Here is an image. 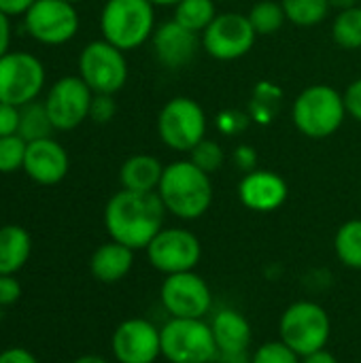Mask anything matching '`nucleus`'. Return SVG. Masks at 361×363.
Segmentation results:
<instances>
[{
    "label": "nucleus",
    "instance_id": "12",
    "mask_svg": "<svg viewBox=\"0 0 361 363\" xmlns=\"http://www.w3.org/2000/svg\"><path fill=\"white\" fill-rule=\"evenodd\" d=\"M23 21L28 34L43 45H64L79 32V13L66 0H36Z\"/></svg>",
    "mask_w": 361,
    "mask_h": 363
},
{
    "label": "nucleus",
    "instance_id": "39",
    "mask_svg": "<svg viewBox=\"0 0 361 363\" xmlns=\"http://www.w3.org/2000/svg\"><path fill=\"white\" fill-rule=\"evenodd\" d=\"M36 0H0V11L9 17L15 15H26Z\"/></svg>",
    "mask_w": 361,
    "mask_h": 363
},
{
    "label": "nucleus",
    "instance_id": "2",
    "mask_svg": "<svg viewBox=\"0 0 361 363\" xmlns=\"http://www.w3.org/2000/svg\"><path fill=\"white\" fill-rule=\"evenodd\" d=\"M211 174L200 170L191 160H179L164 166V174L157 187V196L177 219H200L213 202Z\"/></svg>",
    "mask_w": 361,
    "mask_h": 363
},
{
    "label": "nucleus",
    "instance_id": "33",
    "mask_svg": "<svg viewBox=\"0 0 361 363\" xmlns=\"http://www.w3.org/2000/svg\"><path fill=\"white\" fill-rule=\"evenodd\" d=\"M21 298V285L15 274H0V306H13Z\"/></svg>",
    "mask_w": 361,
    "mask_h": 363
},
{
    "label": "nucleus",
    "instance_id": "45",
    "mask_svg": "<svg viewBox=\"0 0 361 363\" xmlns=\"http://www.w3.org/2000/svg\"><path fill=\"white\" fill-rule=\"evenodd\" d=\"M66 2H72V4H77V2H81V0H66Z\"/></svg>",
    "mask_w": 361,
    "mask_h": 363
},
{
    "label": "nucleus",
    "instance_id": "18",
    "mask_svg": "<svg viewBox=\"0 0 361 363\" xmlns=\"http://www.w3.org/2000/svg\"><path fill=\"white\" fill-rule=\"evenodd\" d=\"M240 202L255 213H272L281 208L287 200V183L283 177L270 170H253L238 183Z\"/></svg>",
    "mask_w": 361,
    "mask_h": 363
},
{
    "label": "nucleus",
    "instance_id": "13",
    "mask_svg": "<svg viewBox=\"0 0 361 363\" xmlns=\"http://www.w3.org/2000/svg\"><path fill=\"white\" fill-rule=\"evenodd\" d=\"M255 36L257 32L253 30L247 15L221 13L202 32V45L211 57L221 62H232L251 51Z\"/></svg>",
    "mask_w": 361,
    "mask_h": 363
},
{
    "label": "nucleus",
    "instance_id": "9",
    "mask_svg": "<svg viewBox=\"0 0 361 363\" xmlns=\"http://www.w3.org/2000/svg\"><path fill=\"white\" fill-rule=\"evenodd\" d=\"M157 132L166 147L174 151H191L206 134V115L191 98H172L157 117Z\"/></svg>",
    "mask_w": 361,
    "mask_h": 363
},
{
    "label": "nucleus",
    "instance_id": "15",
    "mask_svg": "<svg viewBox=\"0 0 361 363\" xmlns=\"http://www.w3.org/2000/svg\"><path fill=\"white\" fill-rule=\"evenodd\" d=\"M111 349L119 363H155L162 357L160 328L149 319H126L113 332Z\"/></svg>",
    "mask_w": 361,
    "mask_h": 363
},
{
    "label": "nucleus",
    "instance_id": "34",
    "mask_svg": "<svg viewBox=\"0 0 361 363\" xmlns=\"http://www.w3.org/2000/svg\"><path fill=\"white\" fill-rule=\"evenodd\" d=\"M19 132V106L0 102V136H11Z\"/></svg>",
    "mask_w": 361,
    "mask_h": 363
},
{
    "label": "nucleus",
    "instance_id": "43",
    "mask_svg": "<svg viewBox=\"0 0 361 363\" xmlns=\"http://www.w3.org/2000/svg\"><path fill=\"white\" fill-rule=\"evenodd\" d=\"M72 363H109L104 357H100V355H83V357H79V359H74Z\"/></svg>",
    "mask_w": 361,
    "mask_h": 363
},
{
    "label": "nucleus",
    "instance_id": "4",
    "mask_svg": "<svg viewBox=\"0 0 361 363\" xmlns=\"http://www.w3.org/2000/svg\"><path fill=\"white\" fill-rule=\"evenodd\" d=\"M279 334L281 342H285L300 357H306L328 347L332 336V321L321 304L300 300L283 311Z\"/></svg>",
    "mask_w": 361,
    "mask_h": 363
},
{
    "label": "nucleus",
    "instance_id": "27",
    "mask_svg": "<svg viewBox=\"0 0 361 363\" xmlns=\"http://www.w3.org/2000/svg\"><path fill=\"white\" fill-rule=\"evenodd\" d=\"M285 17L296 26H317L328 17L330 0H281Z\"/></svg>",
    "mask_w": 361,
    "mask_h": 363
},
{
    "label": "nucleus",
    "instance_id": "29",
    "mask_svg": "<svg viewBox=\"0 0 361 363\" xmlns=\"http://www.w3.org/2000/svg\"><path fill=\"white\" fill-rule=\"evenodd\" d=\"M26 149H28V143L19 134L0 136V172L9 174V172L23 168Z\"/></svg>",
    "mask_w": 361,
    "mask_h": 363
},
{
    "label": "nucleus",
    "instance_id": "42",
    "mask_svg": "<svg viewBox=\"0 0 361 363\" xmlns=\"http://www.w3.org/2000/svg\"><path fill=\"white\" fill-rule=\"evenodd\" d=\"M360 0H330V6H336L338 11H345V9H351V6H357Z\"/></svg>",
    "mask_w": 361,
    "mask_h": 363
},
{
    "label": "nucleus",
    "instance_id": "10",
    "mask_svg": "<svg viewBox=\"0 0 361 363\" xmlns=\"http://www.w3.org/2000/svg\"><path fill=\"white\" fill-rule=\"evenodd\" d=\"M145 251L153 270L162 272L164 277L191 272L202 257V245L198 236L183 228H162Z\"/></svg>",
    "mask_w": 361,
    "mask_h": 363
},
{
    "label": "nucleus",
    "instance_id": "28",
    "mask_svg": "<svg viewBox=\"0 0 361 363\" xmlns=\"http://www.w3.org/2000/svg\"><path fill=\"white\" fill-rule=\"evenodd\" d=\"M247 17H249L251 26H253V30L257 34H272L287 19L285 11H283V4H277L272 0H262L257 4H253L251 13Z\"/></svg>",
    "mask_w": 361,
    "mask_h": 363
},
{
    "label": "nucleus",
    "instance_id": "16",
    "mask_svg": "<svg viewBox=\"0 0 361 363\" xmlns=\"http://www.w3.org/2000/svg\"><path fill=\"white\" fill-rule=\"evenodd\" d=\"M68 168H70V160L66 149L51 136L28 143L23 170L34 183L45 187L57 185L68 174Z\"/></svg>",
    "mask_w": 361,
    "mask_h": 363
},
{
    "label": "nucleus",
    "instance_id": "24",
    "mask_svg": "<svg viewBox=\"0 0 361 363\" xmlns=\"http://www.w3.org/2000/svg\"><path fill=\"white\" fill-rule=\"evenodd\" d=\"M53 132V123L47 115L45 102H28L23 106H19V136L26 143L32 140H40V138H49V134Z\"/></svg>",
    "mask_w": 361,
    "mask_h": 363
},
{
    "label": "nucleus",
    "instance_id": "20",
    "mask_svg": "<svg viewBox=\"0 0 361 363\" xmlns=\"http://www.w3.org/2000/svg\"><path fill=\"white\" fill-rule=\"evenodd\" d=\"M132 266H134V251L117 240H109L100 245L89 259L91 277L104 285L123 281L130 274Z\"/></svg>",
    "mask_w": 361,
    "mask_h": 363
},
{
    "label": "nucleus",
    "instance_id": "32",
    "mask_svg": "<svg viewBox=\"0 0 361 363\" xmlns=\"http://www.w3.org/2000/svg\"><path fill=\"white\" fill-rule=\"evenodd\" d=\"M115 113H117V104L111 94H94L91 106H89V117L96 123H109L115 117Z\"/></svg>",
    "mask_w": 361,
    "mask_h": 363
},
{
    "label": "nucleus",
    "instance_id": "44",
    "mask_svg": "<svg viewBox=\"0 0 361 363\" xmlns=\"http://www.w3.org/2000/svg\"><path fill=\"white\" fill-rule=\"evenodd\" d=\"M153 6H177L181 0H149Z\"/></svg>",
    "mask_w": 361,
    "mask_h": 363
},
{
    "label": "nucleus",
    "instance_id": "7",
    "mask_svg": "<svg viewBox=\"0 0 361 363\" xmlns=\"http://www.w3.org/2000/svg\"><path fill=\"white\" fill-rule=\"evenodd\" d=\"M79 77L94 94L115 96L128 81V62L109 40H91L79 55Z\"/></svg>",
    "mask_w": 361,
    "mask_h": 363
},
{
    "label": "nucleus",
    "instance_id": "22",
    "mask_svg": "<svg viewBox=\"0 0 361 363\" xmlns=\"http://www.w3.org/2000/svg\"><path fill=\"white\" fill-rule=\"evenodd\" d=\"M32 253V238L21 225L0 228V274L19 272Z\"/></svg>",
    "mask_w": 361,
    "mask_h": 363
},
{
    "label": "nucleus",
    "instance_id": "3",
    "mask_svg": "<svg viewBox=\"0 0 361 363\" xmlns=\"http://www.w3.org/2000/svg\"><path fill=\"white\" fill-rule=\"evenodd\" d=\"M155 6L149 0H109L100 15L104 40L121 51H132L155 32Z\"/></svg>",
    "mask_w": 361,
    "mask_h": 363
},
{
    "label": "nucleus",
    "instance_id": "6",
    "mask_svg": "<svg viewBox=\"0 0 361 363\" xmlns=\"http://www.w3.org/2000/svg\"><path fill=\"white\" fill-rule=\"evenodd\" d=\"M162 357L170 363H215L219 349L204 319H170L160 328Z\"/></svg>",
    "mask_w": 361,
    "mask_h": 363
},
{
    "label": "nucleus",
    "instance_id": "23",
    "mask_svg": "<svg viewBox=\"0 0 361 363\" xmlns=\"http://www.w3.org/2000/svg\"><path fill=\"white\" fill-rule=\"evenodd\" d=\"M334 251L343 266L361 270V219L343 223L334 236Z\"/></svg>",
    "mask_w": 361,
    "mask_h": 363
},
{
    "label": "nucleus",
    "instance_id": "26",
    "mask_svg": "<svg viewBox=\"0 0 361 363\" xmlns=\"http://www.w3.org/2000/svg\"><path fill=\"white\" fill-rule=\"evenodd\" d=\"M332 36L343 49H361V6L345 9L332 23Z\"/></svg>",
    "mask_w": 361,
    "mask_h": 363
},
{
    "label": "nucleus",
    "instance_id": "8",
    "mask_svg": "<svg viewBox=\"0 0 361 363\" xmlns=\"http://www.w3.org/2000/svg\"><path fill=\"white\" fill-rule=\"evenodd\" d=\"M43 62L26 51H9L0 57V102L23 106L34 102L45 87Z\"/></svg>",
    "mask_w": 361,
    "mask_h": 363
},
{
    "label": "nucleus",
    "instance_id": "35",
    "mask_svg": "<svg viewBox=\"0 0 361 363\" xmlns=\"http://www.w3.org/2000/svg\"><path fill=\"white\" fill-rule=\"evenodd\" d=\"M234 164L236 168H240L245 174L257 170V153L251 145H240L234 149Z\"/></svg>",
    "mask_w": 361,
    "mask_h": 363
},
{
    "label": "nucleus",
    "instance_id": "5",
    "mask_svg": "<svg viewBox=\"0 0 361 363\" xmlns=\"http://www.w3.org/2000/svg\"><path fill=\"white\" fill-rule=\"evenodd\" d=\"M294 123L309 138L332 136L345 121V96L330 85H311L294 102Z\"/></svg>",
    "mask_w": 361,
    "mask_h": 363
},
{
    "label": "nucleus",
    "instance_id": "36",
    "mask_svg": "<svg viewBox=\"0 0 361 363\" xmlns=\"http://www.w3.org/2000/svg\"><path fill=\"white\" fill-rule=\"evenodd\" d=\"M345 106H347V113L361 121V79L353 81L347 91H345Z\"/></svg>",
    "mask_w": 361,
    "mask_h": 363
},
{
    "label": "nucleus",
    "instance_id": "1",
    "mask_svg": "<svg viewBox=\"0 0 361 363\" xmlns=\"http://www.w3.org/2000/svg\"><path fill=\"white\" fill-rule=\"evenodd\" d=\"M166 208L157 191L140 194L121 189L104 208V228L111 240H117L132 251L147 249V245L164 228Z\"/></svg>",
    "mask_w": 361,
    "mask_h": 363
},
{
    "label": "nucleus",
    "instance_id": "40",
    "mask_svg": "<svg viewBox=\"0 0 361 363\" xmlns=\"http://www.w3.org/2000/svg\"><path fill=\"white\" fill-rule=\"evenodd\" d=\"M9 47H11V21L9 15L0 11V57L9 53Z\"/></svg>",
    "mask_w": 361,
    "mask_h": 363
},
{
    "label": "nucleus",
    "instance_id": "19",
    "mask_svg": "<svg viewBox=\"0 0 361 363\" xmlns=\"http://www.w3.org/2000/svg\"><path fill=\"white\" fill-rule=\"evenodd\" d=\"M211 330L219 355H247L253 340V332L245 315L234 308H221L211 319Z\"/></svg>",
    "mask_w": 361,
    "mask_h": 363
},
{
    "label": "nucleus",
    "instance_id": "17",
    "mask_svg": "<svg viewBox=\"0 0 361 363\" xmlns=\"http://www.w3.org/2000/svg\"><path fill=\"white\" fill-rule=\"evenodd\" d=\"M151 38H153L155 57L160 60L162 66L172 68V70L187 66L196 57L198 47H200L198 34L183 28L174 19L162 23L160 28H155Z\"/></svg>",
    "mask_w": 361,
    "mask_h": 363
},
{
    "label": "nucleus",
    "instance_id": "37",
    "mask_svg": "<svg viewBox=\"0 0 361 363\" xmlns=\"http://www.w3.org/2000/svg\"><path fill=\"white\" fill-rule=\"evenodd\" d=\"M245 123H247V117L236 113V111H226V113L219 115V128L223 132H228V134H232L236 130H243Z\"/></svg>",
    "mask_w": 361,
    "mask_h": 363
},
{
    "label": "nucleus",
    "instance_id": "41",
    "mask_svg": "<svg viewBox=\"0 0 361 363\" xmlns=\"http://www.w3.org/2000/svg\"><path fill=\"white\" fill-rule=\"evenodd\" d=\"M302 363H340L336 359L334 353H330L328 349H321V351H315L306 357H302Z\"/></svg>",
    "mask_w": 361,
    "mask_h": 363
},
{
    "label": "nucleus",
    "instance_id": "38",
    "mask_svg": "<svg viewBox=\"0 0 361 363\" xmlns=\"http://www.w3.org/2000/svg\"><path fill=\"white\" fill-rule=\"evenodd\" d=\"M0 363H38L36 357L28 351V349H21V347H11L6 351L0 353Z\"/></svg>",
    "mask_w": 361,
    "mask_h": 363
},
{
    "label": "nucleus",
    "instance_id": "25",
    "mask_svg": "<svg viewBox=\"0 0 361 363\" xmlns=\"http://www.w3.org/2000/svg\"><path fill=\"white\" fill-rule=\"evenodd\" d=\"M215 17L217 11L213 0H181L174 6V21L196 34L204 32Z\"/></svg>",
    "mask_w": 361,
    "mask_h": 363
},
{
    "label": "nucleus",
    "instance_id": "14",
    "mask_svg": "<svg viewBox=\"0 0 361 363\" xmlns=\"http://www.w3.org/2000/svg\"><path fill=\"white\" fill-rule=\"evenodd\" d=\"M94 91L81 77H62L57 79L45 98L47 115L53 123V130H74L89 117Z\"/></svg>",
    "mask_w": 361,
    "mask_h": 363
},
{
    "label": "nucleus",
    "instance_id": "21",
    "mask_svg": "<svg viewBox=\"0 0 361 363\" xmlns=\"http://www.w3.org/2000/svg\"><path fill=\"white\" fill-rule=\"evenodd\" d=\"M162 174H164V166L153 155H145V153L132 155L123 162L119 170L121 189L140 191V194L157 191Z\"/></svg>",
    "mask_w": 361,
    "mask_h": 363
},
{
    "label": "nucleus",
    "instance_id": "30",
    "mask_svg": "<svg viewBox=\"0 0 361 363\" xmlns=\"http://www.w3.org/2000/svg\"><path fill=\"white\" fill-rule=\"evenodd\" d=\"M189 160H191L200 170H204L206 174H213V172H217V170L223 166L226 155H223V149H221L219 143L204 138V140H200V143L189 151Z\"/></svg>",
    "mask_w": 361,
    "mask_h": 363
},
{
    "label": "nucleus",
    "instance_id": "31",
    "mask_svg": "<svg viewBox=\"0 0 361 363\" xmlns=\"http://www.w3.org/2000/svg\"><path fill=\"white\" fill-rule=\"evenodd\" d=\"M251 363H302V357L285 342L272 340L257 347V351L251 355Z\"/></svg>",
    "mask_w": 361,
    "mask_h": 363
},
{
    "label": "nucleus",
    "instance_id": "11",
    "mask_svg": "<svg viewBox=\"0 0 361 363\" xmlns=\"http://www.w3.org/2000/svg\"><path fill=\"white\" fill-rule=\"evenodd\" d=\"M160 300L170 319H204L213 306L211 287L196 270L168 274L160 287Z\"/></svg>",
    "mask_w": 361,
    "mask_h": 363
}]
</instances>
